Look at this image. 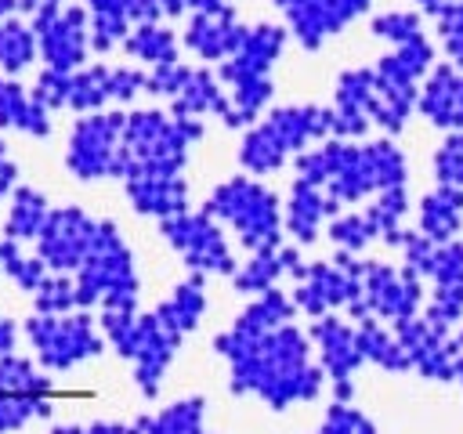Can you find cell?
I'll return each mask as SVG.
<instances>
[{
    "label": "cell",
    "instance_id": "cell-12",
    "mask_svg": "<svg viewBox=\"0 0 463 434\" xmlns=\"http://www.w3.org/2000/svg\"><path fill=\"white\" fill-rule=\"evenodd\" d=\"M362 304L369 318L387 326L416 318L423 311V278L405 264L362 260Z\"/></svg>",
    "mask_w": 463,
    "mask_h": 434
},
{
    "label": "cell",
    "instance_id": "cell-35",
    "mask_svg": "<svg viewBox=\"0 0 463 434\" xmlns=\"http://www.w3.org/2000/svg\"><path fill=\"white\" fill-rule=\"evenodd\" d=\"M0 391L7 394H22V398H51L54 394V380L22 354H4L0 358Z\"/></svg>",
    "mask_w": 463,
    "mask_h": 434
},
{
    "label": "cell",
    "instance_id": "cell-26",
    "mask_svg": "<svg viewBox=\"0 0 463 434\" xmlns=\"http://www.w3.org/2000/svg\"><path fill=\"white\" fill-rule=\"evenodd\" d=\"M0 130H18L29 137L51 134V112L33 98L29 87L18 83V76H0Z\"/></svg>",
    "mask_w": 463,
    "mask_h": 434
},
{
    "label": "cell",
    "instance_id": "cell-17",
    "mask_svg": "<svg viewBox=\"0 0 463 434\" xmlns=\"http://www.w3.org/2000/svg\"><path fill=\"white\" fill-rule=\"evenodd\" d=\"M391 329H394L398 344L405 347L409 365L423 380H438V383L456 380V336L452 333L430 326L423 315L405 318V322H394Z\"/></svg>",
    "mask_w": 463,
    "mask_h": 434
},
{
    "label": "cell",
    "instance_id": "cell-18",
    "mask_svg": "<svg viewBox=\"0 0 463 434\" xmlns=\"http://www.w3.org/2000/svg\"><path fill=\"white\" fill-rule=\"evenodd\" d=\"M286 40H289L286 25H275V22L246 25L235 54L217 65V80L224 87H235L242 80H271V69L286 51Z\"/></svg>",
    "mask_w": 463,
    "mask_h": 434
},
{
    "label": "cell",
    "instance_id": "cell-55",
    "mask_svg": "<svg viewBox=\"0 0 463 434\" xmlns=\"http://www.w3.org/2000/svg\"><path fill=\"white\" fill-rule=\"evenodd\" d=\"M14 340H18V326L7 315H0V358L14 351Z\"/></svg>",
    "mask_w": 463,
    "mask_h": 434
},
{
    "label": "cell",
    "instance_id": "cell-58",
    "mask_svg": "<svg viewBox=\"0 0 463 434\" xmlns=\"http://www.w3.org/2000/svg\"><path fill=\"white\" fill-rule=\"evenodd\" d=\"M123 434H156V430H152V416H137L134 423H127Z\"/></svg>",
    "mask_w": 463,
    "mask_h": 434
},
{
    "label": "cell",
    "instance_id": "cell-38",
    "mask_svg": "<svg viewBox=\"0 0 463 434\" xmlns=\"http://www.w3.org/2000/svg\"><path fill=\"white\" fill-rule=\"evenodd\" d=\"M203 416H206V398H199V394L177 398L152 416V430L156 434H206Z\"/></svg>",
    "mask_w": 463,
    "mask_h": 434
},
{
    "label": "cell",
    "instance_id": "cell-3",
    "mask_svg": "<svg viewBox=\"0 0 463 434\" xmlns=\"http://www.w3.org/2000/svg\"><path fill=\"white\" fill-rule=\"evenodd\" d=\"M203 134V119H181L163 108L127 112L116 177H177L188 166V152Z\"/></svg>",
    "mask_w": 463,
    "mask_h": 434
},
{
    "label": "cell",
    "instance_id": "cell-56",
    "mask_svg": "<svg viewBox=\"0 0 463 434\" xmlns=\"http://www.w3.org/2000/svg\"><path fill=\"white\" fill-rule=\"evenodd\" d=\"M156 4H159L163 18H181V14L192 11V0H156Z\"/></svg>",
    "mask_w": 463,
    "mask_h": 434
},
{
    "label": "cell",
    "instance_id": "cell-53",
    "mask_svg": "<svg viewBox=\"0 0 463 434\" xmlns=\"http://www.w3.org/2000/svg\"><path fill=\"white\" fill-rule=\"evenodd\" d=\"M130 22L134 25H148V22H163V11L156 0H130Z\"/></svg>",
    "mask_w": 463,
    "mask_h": 434
},
{
    "label": "cell",
    "instance_id": "cell-2",
    "mask_svg": "<svg viewBox=\"0 0 463 434\" xmlns=\"http://www.w3.org/2000/svg\"><path fill=\"white\" fill-rule=\"evenodd\" d=\"M293 170L300 181L318 184L336 206L373 199L387 188H405L409 181V159L391 137H376L365 145L326 137L315 148H304L293 159Z\"/></svg>",
    "mask_w": 463,
    "mask_h": 434
},
{
    "label": "cell",
    "instance_id": "cell-14",
    "mask_svg": "<svg viewBox=\"0 0 463 434\" xmlns=\"http://www.w3.org/2000/svg\"><path fill=\"white\" fill-rule=\"evenodd\" d=\"M98 217H90L83 206H51L36 242V257L47 264V271L76 275V268L87 260L94 246Z\"/></svg>",
    "mask_w": 463,
    "mask_h": 434
},
{
    "label": "cell",
    "instance_id": "cell-5",
    "mask_svg": "<svg viewBox=\"0 0 463 434\" xmlns=\"http://www.w3.org/2000/svg\"><path fill=\"white\" fill-rule=\"evenodd\" d=\"M76 307L90 311H137V268H134V253L119 231L116 221H98L94 231V246L87 253V260L76 268Z\"/></svg>",
    "mask_w": 463,
    "mask_h": 434
},
{
    "label": "cell",
    "instance_id": "cell-1",
    "mask_svg": "<svg viewBox=\"0 0 463 434\" xmlns=\"http://www.w3.org/2000/svg\"><path fill=\"white\" fill-rule=\"evenodd\" d=\"M213 351L228 362V391L253 394L268 409L315 401L326 387V373L311 358V336L297 322L257 336L224 329L213 336Z\"/></svg>",
    "mask_w": 463,
    "mask_h": 434
},
{
    "label": "cell",
    "instance_id": "cell-16",
    "mask_svg": "<svg viewBox=\"0 0 463 434\" xmlns=\"http://www.w3.org/2000/svg\"><path fill=\"white\" fill-rule=\"evenodd\" d=\"M369 7L373 0H289L282 14H286V33L304 51H318L329 36L344 33Z\"/></svg>",
    "mask_w": 463,
    "mask_h": 434
},
{
    "label": "cell",
    "instance_id": "cell-47",
    "mask_svg": "<svg viewBox=\"0 0 463 434\" xmlns=\"http://www.w3.org/2000/svg\"><path fill=\"white\" fill-rule=\"evenodd\" d=\"M434 177L438 184H452L463 192V130L445 134V141L434 152Z\"/></svg>",
    "mask_w": 463,
    "mask_h": 434
},
{
    "label": "cell",
    "instance_id": "cell-61",
    "mask_svg": "<svg viewBox=\"0 0 463 434\" xmlns=\"http://www.w3.org/2000/svg\"><path fill=\"white\" fill-rule=\"evenodd\" d=\"M456 354H463V329L456 333Z\"/></svg>",
    "mask_w": 463,
    "mask_h": 434
},
{
    "label": "cell",
    "instance_id": "cell-54",
    "mask_svg": "<svg viewBox=\"0 0 463 434\" xmlns=\"http://www.w3.org/2000/svg\"><path fill=\"white\" fill-rule=\"evenodd\" d=\"M65 0H18V14H25V22H33L36 14H47V11H58Z\"/></svg>",
    "mask_w": 463,
    "mask_h": 434
},
{
    "label": "cell",
    "instance_id": "cell-48",
    "mask_svg": "<svg viewBox=\"0 0 463 434\" xmlns=\"http://www.w3.org/2000/svg\"><path fill=\"white\" fill-rule=\"evenodd\" d=\"M315 434H376V427H373V420H369L362 409H354L351 401H333V405L326 409V420H322V427H318Z\"/></svg>",
    "mask_w": 463,
    "mask_h": 434
},
{
    "label": "cell",
    "instance_id": "cell-27",
    "mask_svg": "<svg viewBox=\"0 0 463 434\" xmlns=\"http://www.w3.org/2000/svg\"><path fill=\"white\" fill-rule=\"evenodd\" d=\"M463 228V192L452 184H438L420 199L416 231L430 242H452Z\"/></svg>",
    "mask_w": 463,
    "mask_h": 434
},
{
    "label": "cell",
    "instance_id": "cell-24",
    "mask_svg": "<svg viewBox=\"0 0 463 434\" xmlns=\"http://www.w3.org/2000/svg\"><path fill=\"white\" fill-rule=\"evenodd\" d=\"M304 264H307V260L300 257L297 246H279V250L250 253V260H246L242 268H235L232 286H235V293H242V297H257V293L275 289L282 275L297 278V275L304 271Z\"/></svg>",
    "mask_w": 463,
    "mask_h": 434
},
{
    "label": "cell",
    "instance_id": "cell-52",
    "mask_svg": "<svg viewBox=\"0 0 463 434\" xmlns=\"http://www.w3.org/2000/svg\"><path fill=\"white\" fill-rule=\"evenodd\" d=\"M127 430V423H112V420H98V423H90V427H54L51 434H123Z\"/></svg>",
    "mask_w": 463,
    "mask_h": 434
},
{
    "label": "cell",
    "instance_id": "cell-6",
    "mask_svg": "<svg viewBox=\"0 0 463 434\" xmlns=\"http://www.w3.org/2000/svg\"><path fill=\"white\" fill-rule=\"evenodd\" d=\"M98 329H101L105 344L134 365L137 391L145 398H156L163 391V376H166L170 362L177 358L184 336L170 333L156 318V311H101Z\"/></svg>",
    "mask_w": 463,
    "mask_h": 434
},
{
    "label": "cell",
    "instance_id": "cell-43",
    "mask_svg": "<svg viewBox=\"0 0 463 434\" xmlns=\"http://www.w3.org/2000/svg\"><path fill=\"white\" fill-rule=\"evenodd\" d=\"M369 29L376 40H387L391 47H398V43L423 36V14L420 11H383V14H373Z\"/></svg>",
    "mask_w": 463,
    "mask_h": 434
},
{
    "label": "cell",
    "instance_id": "cell-30",
    "mask_svg": "<svg viewBox=\"0 0 463 434\" xmlns=\"http://www.w3.org/2000/svg\"><path fill=\"white\" fill-rule=\"evenodd\" d=\"M297 318V307H293V297L286 289H268V293H257L239 315L235 322L228 326L232 333H242V336H257V333H268V329H279L286 322Z\"/></svg>",
    "mask_w": 463,
    "mask_h": 434
},
{
    "label": "cell",
    "instance_id": "cell-50",
    "mask_svg": "<svg viewBox=\"0 0 463 434\" xmlns=\"http://www.w3.org/2000/svg\"><path fill=\"white\" fill-rule=\"evenodd\" d=\"M29 90H33V98H36L47 112H58V108H65V98H69V72L43 69Z\"/></svg>",
    "mask_w": 463,
    "mask_h": 434
},
{
    "label": "cell",
    "instance_id": "cell-21",
    "mask_svg": "<svg viewBox=\"0 0 463 434\" xmlns=\"http://www.w3.org/2000/svg\"><path fill=\"white\" fill-rule=\"evenodd\" d=\"M344 206H336L318 184H307L300 177H293L289 195L282 203V231L293 235L297 246H311L322 231L326 221H333Z\"/></svg>",
    "mask_w": 463,
    "mask_h": 434
},
{
    "label": "cell",
    "instance_id": "cell-45",
    "mask_svg": "<svg viewBox=\"0 0 463 434\" xmlns=\"http://www.w3.org/2000/svg\"><path fill=\"white\" fill-rule=\"evenodd\" d=\"M430 326L452 333V326L463 318V286H434L430 289V300L423 304L420 311Z\"/></svg>",
    "mask_w": 463,
    "mask_h": 434
},
{
    "label": "cell",
    "instance_id": "cell-22",
    "mask_svg": "<svg viewBox=\"0 0 463 434\" xmlns=\"http://www.w3.org/2000/svg\"><path fill=\"white\" fill-rule=\"evenodd\" d=\"M242 33H246V25L239 22L235 7H228V11H217V14H192L184 33H181V43L195 58H203L206 65L210 61L221 65L235 54V47L242 43Z\"/></svg>",
    "mask_w": 463,
    "mask_h": 434
},
{
    "label": "cell",
    "instance_id": "cell-41",
    "mask_svg": "<svg viewBox=\"0 0 463 434\" xmlns=\"http://www.w3.org/2000/svg\"><path fill=\"white\" fill-rule=\"evenodd\" d=\"M69 311H80L76 307V278L47 271V278L33 293V315H69Z\"/></svg>",
    "mask_w": 463,
    "mask_h": 434
},
{
    "label": "cell",
    "instance_id": "cell-20",
    "mask_svg": "<svg viewBox=\"0 0 463 434\" xmlns=\"http://www.w3.org/2000/svg\"><path fill=\"white\" fill-rule=\"evenodd\" d=\"M416 112L445 134L463 130V69H456L449 61H438L420 83Z\"/></svg>",
    "mask_w": 463,
    "mask_h": 434
},
{
    "label": "cell",
    "instance_id": "cell-60",
    "mask_svg": "<svg viewBox=\"0 0 463 434\" xmlns=\"http://www.w3.org/2000/svg\"><path fill=\"white\" fill-rule=\"evenodd\" d=\"M445 4H452V0H416V7H420L423 14H434V11L445 7Z\"/></svg>",
    "mask_w": 463,
    "mask_h": 434
},
{
    "label": "cell",
    "instance_id": "cell-15",
    "mask_svg": "<svg viewBox=\"0 0 463 434\" xmlns=\"http://www.w3.org/2000/svg\"><path fill=\"white\" fill-rule=\"evenodd\" d=\"M307 336H311V347L318 351V365L326 380L333 383V401H354V373L362 369L354 326L333 311V315L315 318Z\"/></svg>",
    "mask_w": 463,
    "mask_h": 434
},
{
    "label": "cell",
    "instance_id": "cell-25",
    "mask_svg": "<svg viewBox=\"0 0 463 434\" xmlns=\"http://www.w3.org/2000/svg\"><path fill=\"white\" fill-rule=\"evenodd\" d=\"M123 192H127V203L141 217L166 221L188 210V181L181 174L177 177H127Z\"/></svg>",
    "mask_w": 463,
    "mask_h": 434
},
{
    "label": "cell",
    "instance_id": "cell-57",
    "mask_svg": "<svg viewBox=\"0 0 463 434\" xmlns=\"http://www.w3.org/2000/svg\"><path fill=\"white\" fill-rule=\"evenodd\" d=\"M228 7H232V0H192V14H217Z\"/></svg>",
    "mask_w": 463,
    "mask_h": 434
},
{
    "label": "cell",
    "instance_id": "cell-23",
    "mask_svg": "<svg viewBox=\"0 0 463 434\" xmlns=\"http://www.w3.org/2000/svg\"><path fill=\"white\" fill-rule=\"evenodd\" d=\"M170 116H181V119L221 116V123L228 127V119H232V98H228L224 83L217 80V72L210 65H192L184 87L177 90V98H170Z\"/></svg>",
    "mask_w": 463,
    "mask_h": 434
},
{
    "label": "cell",
    "instance_id": "cell-33",
    "mask_svg": "<svg viewBox=\"0 0 463 434\" xmlns=\"http://www.w3.org/2000/svg\"><path fill=\"white\" fill-rule=\"evenodd\" d=\"M51 206H47V195L33 184H18L11 192V206H7V221H4V239L11 242H25V239H36L43 221H47Z\"/></svg>",
    "mask_w": 463,
    "mask_h": 434
},
{
    "label": "cell",
    "instance_id": "cell-42",
    "mask_svg": "<svg viewBox=\"0 0 463 434\" xmlns=\"http://www.w3.org/2000/svg\"><path fill=\"white\" fill-rule=\"evenodd\" d=\"M430 22H434V33L441 40V51H445L449 65L463 69V0H452V4L438 7L430 14Z\"/></svg>",
    "mask_w": 463,
    "mask_h": 434
},
{
    "label": "cell",
    "instance_id": "cell-11",
    "mask_svg": "<svg viewBox=\"0 0 463 434\" xmlns=\"http://www.w3.org/2000/svg\"><path fill=\"white\" fill-rule=\"evenodd\" d=\"M159 235L184 260L188 271L199 275H235V253L221 231V224L203 210H184L177 217L159 221Z\"/></svg>",
    "mask_w": 463,
    "mask_h": 434
},
{
    "label": "cell",
    "instance_id": "cell-8",
    "mask_svg": "<svg viewBox=\"0 0 463 434\" xmlns=\"http://www.w3.org/2000/svg\"><path fill=\"white\" fill-rule=\"evenodd\" d=\"M293 307L307 318H322L333 311H347L354 322L369 318L362 304V257L336 250L329 260H307L293 278Z\"/></svg>",
    "mask_w": 463,
    "mask_h": 434
},
{
    "label": "cell",
    "instance_id": "cell-32",
    "mask_svg": "<svg viewBox=\"0 0 463 434\" xmlns=\"http://www.w3.org/2000/svg\"><path fill=\"white\" fill-rule=\"evenodd\" d=\"M123 54L156 69V65H170L181 61V40L174 29H166L163 22H148V25H134L130 36L123 40Z\"/></svg>",
    "mask_w": 463,
    "mask_h": 434
},
{
    "label": "cell",
    "instance_id": "cell-44",
    "mask_svg": "<svg viewBox=\"0 0 463 434\" xmlns=\"http://www.w3.org/2000/svg\"><path fill=\"white\" fill-rule=\"evenodd\" d=\"M43 416H51V398H22V394L0 391V434L18 430Z\"/></svg>",
    "mask_w": 463,
    "mask_h": 434
},
{
    "label": "cell",
    "instance_id": "cell-59",
    "mask_svg": "<svg viewBox=\"0 0 463 434\" xmlns=\"http://www.w3.org/2000/svg\"><path fill=\"white\" fill-rule=\"evenodd\" d=\"M14 14H18V0H0V22H7Z\"/></svg>",
    "mask_w": 463,
    "mask_h": 434
},
{
    "label": "cell",
    "instance_id": "cell-13",
    "mask_svg": "<svg viewBox=\"0 0 463 434\" xmlns=\"http://www.w3.org/2000/svg\"><path fill=\"white\" fill-rule=\"evenodd\" d=\"M36 51L43 58V69L76 72L90 58V22L83 4H61L58 11L36 14L33 22Z\"/></svg>",
    "mask_w": 463,
    "mask_h": 434
},
{
    "label": "cell",
    "instance_id": "cell-10",
    "mask_svg": "<svg viewBox=\"0 0 463 434\" xmlns=\"http://www.w3.org/2000/svg\"><path fill=\"white\" fill-rule=\"evenodd\" d=\"M123 123H127L123 108H101V112L80 116L69 130V141H65V170L80 181L116 177Z\"/></svg>",
    "mask_w": 463,
    "mask_h": 434
},
{
    "label": "cell",
    "instance_id": "cell-34",
    "mask_svg": "<svg viewBox=\"0 0 463 434\" xmlns=\"http://www.w3.org/2000/svg\"><path fill=\"white\" fill-rule=\"evenodd\" d=\"M112 101V65H83L76 72H69V98L65 108L87 116V112H101Z\"/></svg>",
    "mask_w": 463,
    "mask_h": 434
},
{
    "label": "cell",
    "instance_id": "cell-4",
    "mask_svg": "<svg viewBox=\"0 0 463 434\" xmlns=\"http://www.w3.org/2000/svg\"><path fill=\"white\" fill-rule=\"evenodd\" d=\"M326 137H333L329 105H279L242 130L239 166L250 177L275 174L286 166L289 156H300L311 141H326Z\"/></svg>",
    "mask_w": 463,
    "mask_h": 434
},
{
    "label": "cell",
    "instance_id": "cell-29",
    "mask_svg": "<svg viewBox=\"0 0 463 434\" xmlns=\"http://www.w3.org/2000/svg\"><path fill=\"white\" fill-rule=\"evenodd\" d=\"M90 22V54H109L130 36V0H83Z\"/></svg>",
    "mask_w": 463,
    "mask_h": 434
},
{
    "label": "cell",
    "instance_id": "cell-28",
    "mask_svg": "<svg viewBox=\"0 0 463 434\" xmlns=\"http://www.w3.org/2000/svg\"><path fill=\"white\" fill-rule=\"evenodd\" d=\"M152 311H156V318H159L170 333L188 336V333L203 322V315H206V275L192 271V275L181 278V282L170 289V297L159 300Z\"/></svg>",
    "mask_w": 463,
    "mask_h": 434
},
{
    "label": "cell",
    "instance_id": "cell-40",
    "mask_svg": "<svg viewBox=\"0 0 463 434\" xmlns=\"http://www.w3.org/2000/svg\"><path fill=\"white\" fill-rule=\"evenodd\" d=\"M326 235L333 239L336 250H347V253H362L369 242H376V231H373L365 210H340L326 224Z\"/></svg>",
    "mask_w": 463,
    "mask_h": 434
},
{
    "label": "cell",
    "instance_id": "cell-9",
    "mask_svg": "<svg viewBox=\"0 0 463 434\" xmlns=\"http://www.w3.org/2000/svg\"><path fill=\"white\" fill-rule=\"evenodd\" d=\"M25 340L36 351V365L43 373H65L87 358H98L105 351V336L98 329V318L90 311H69V315H33L25 318Z\"/></svg>",
    "mask_w": 463,
    "mask_h": 434
},
{
    "label": "cell",
    "instance_id": "cell-7",
    "mask_svg": "<svg viewBox=\"0 0 463 434\" xmlns=\"http://www.w3.org/2000/svg\"><path fill=\"white\" fill-rule=\"evenodd\" d=\"M203 213H210L217 224H228L239 239L242 250L250 253H264V250H279L282 246V203L279 195L250 177V174H235L228 181H221L206 203Z\"/></svg>",
    "mask_w": 463,
    "mask_h": 434
},
{
    "label": "cell",
    "instance_id": "cell-51",
    "mask_svg": "<svg viewBox=\"0 0 463 434\" xmlns=\"http://www.w3.org/2000/svg\"><path fill=\"white\" fill-rule=\"evenodd\" d=\"M14 188H18V163L7 152H0V203L11 199Z\"/></svg>",
    "mask_w": 463,
    "mask_h": 434
},
{
    "label": "cell",
    "instance_id": "cell-39",
    "mask_svg": "<svg viewBox=\"0 0 463 434\" xmlns=\"http://www.w3.org/2000/svg\"><path fill=\"white\" fill-rule=\"evenodd\" d=\"M0 271L25 293H36V286L47 278V264L36 253H22L11 239H0Z\"/></svg>",
    "mask_w": 463,
    "mask_h": 434
},
{
    "label": "cell",
    "instance_id": "cell-19",
    "mask_svg": "<svg viewBox=\"0 0 463 434\" xmlns=\"http://www.w3.org/2000/svg\"><path fill=\"white\" fill-rule=\"evenodd\" d=\"M333 137L354 141L365 137L373 127V108H376V76L373 65H354L336 76L333 87Z\"/></svg>",
    "mask_w": 463,
    "mask_h": 434
},
{
    "label": "cell",
    "instance_id": "cell-46",
    "mask_svg": "<svg viewBox=\"0 0 463 434\" xmlns=\"http://www.w3.org/2000/svg\"><path fill=\"white\" fill-rule=\"evenodd\" d=\"M427 282L430 286H463V239L434 246V257L427 264Z\"/></svg>",
    "mask_w": 463,
    "mask_h": 434
},
{
    "label": "cell",
    "instance_id": "cell-37",
    "mask_svg": "<svg viewBox=\"0 0 463 434\" xmlns=\"http://www.w3.org/2000/svg\"><path fill=\"white\" fill-rule=\"evenodd\" d=\"M33 58H40L33 25L25 18H18V14L0 22V72L4 76H18Z\"/></svg>",
    "mask_w": 463,
    "mask_h": 434
},
{
    "label": "cell",
    "instance_id": "cell-36",
    "mask_svg": "<svg viewBox=\"0 0 463 434\" xmlns=\"http://www.w3.org/2000/svg\"><path fill=\"white\" fill-rule=\"evenodd\" d=\"M405 213H409V188H387V192L373 195V203L365 206V217L376 231V239L387 246H398V239L405 231Z\"/></svg>",
    "mask_w": 463,
    "mask_h": 434
},
{
    "label": "cell",
    "instance_id": "cell-31",
    "mask_svg": "<svg viewBox=\"0 0 463 434\" xmlns=\"http://www.w3.org/2000/svg\"><path fill=\"white\" fill-rule=\"evenodd\" d=\"M354 336H358V351H362V362H373L387 373H409V354L405 347L398 344L394 329L380 318H362L354 322Z\"/></svg>",
    "mask_w": 463,
    "mask_h": 434
},
{
    "label": "cell",
    "instance_id": "cell-49",
    "mask_svg": "<svg viewBox=\"0 0 463 434\" xmlns=\"http://www.w3.org/2000/svg\"><path fill=\"white\" fill-rule=\"evenodd\" d=\"M188 72H192V65H184V61H170V65H156V69H148V76H145V94H152V98H177V90L184 87V80H188Z\"/></svg>",
    "mask_w": 463,
    "mask_h": 434
}]
</instances>
